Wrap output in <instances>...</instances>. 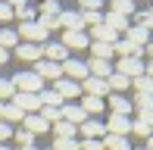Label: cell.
I'll return each instance as SVG.
<instances>
[{
	"instance_id": "d6986e66",
	"label": "cell",
	"mask_w": 153,
	"mask_h": 150,
	"mask_svg": "<svg viewBox=\"0 0 153 150\" xmlns=\"http://www.w3.org/2000/svg\"><path fill=\"white\" fill-rule=\"evenodd\" d=\"M128 44H137V47H147L150 44V31H144V28H137V25H128L125 28V35H122Z\"/></svg>"
},
{
	"instance_id": "8fae6325",
	"label": "cell",
	"mask_w": 153,
	"mask_h": 150,
	"mask_svg": "<svg viewBox=\"0 0 153 150\" xmlns=\"http://www.w3.org/2000/svg\"><path fill=\"white\" fill-rule=\"evenodd\" d=\"M34 75H38V78H53V81H59V78H62V66H59V63H50V59H38V63H34Z\"/></svg>"
},
{
	"instance_id": "ee69618b",
	"label": "cell",
	"mask_w": 153,
	"mask_h": 150,
	"mask_svg": "<svg viewBox=\"0 0 153 150\" xmlns=\"http://www.w3.org/2000/svg\"><path fill=\"white\" fill-rule=\"evenodd\" d=\"M13 16H16V10H13V6H6L3 0H0V22H10Z\"/></svg>"
},
{
	"instance_id": "f907efd6",
	"label": "cell",
	"mask_w": 153,
	"mask_h": 150,
	"mask_svg": "<svg viewBox=\"0 0 153 150\" xmlns=\"http://www.w3.org/2000/svg\"><path fill=\"white\" fill-rule=\"evenodd\" d=\"M144 53H150V63H153V41H150L147 47H144Z\"/></svg>"
},
{
	"instance_id": "ba28073f",
	"label": "cell",
	"mask_w": 153,
	"mask_h": 150,
	"mask_svg": "<svg viewBox=\"0 0 153 150\" xmlns=\"http://www.w3.org/2000/svg\"><path fill=\"white\" fill-rule=\"evenodd\" d=\"M81 91H85V97H100V100H106V97H109V88H106V81L91 78V75H88V78L81 81Z\"/></svg>"
},
{
	"instance_id": "816d5d0a",
	"label": "cell",
	"mask_w": 153,
	"mask_h": 150,
	"mask_svg": "<svg viewBox=\"0 0 153 150\" xmlns=\"http://www.w3.org/2000/svg\"><path fill=\"white\" fill-rule=\"evenodd\" d=\"M6 59H10V53H6V50H0V63H6Z\"/></svg>"
},
{
	"instance_id": "d4e9b609",
	"label": "cell",
	"mask_w": 153,
	"mask_h": 150,
	"mask_svg": "<svg viewBox=\"0 0 153 150\" xmlns=\"http://www.w3.org/2000/svg\"><path fill=\"white\" fill-rule=\"evenodd\" d=\"M103 25H109L113 31L125 35V28H128V19H125V16H116V13H106V16H103Z\"/></svg>"
},
{
	"instance_id": "7402d4cb",
	"label": "cell",
	"mask_w": 153,
	"mask_h": 150,
	"mask_svg": "<svg viewBox=\"0 0 153 150\" xmlns=\"http://www.w3.org/2000/svg\"><path fill=\"white\" fill-rule=\"evenodd\" d=\"M22 119H25V113L19 110L16 103H0V122L10 125V122H22Z\"/></svg>"
},
{
	"instance_id": "cb8c5ba5",
	"label": "cell",
	"mask_w": 153,
	"mask_h": 150,
	"mask_svg": "<svg viewBox=\"0 0 153 150\" xmlns=\"http://www.w3.org/2000/svg\"><path fill=\"white\" fill-rule=\"evenodd\" d=\"M128 85H131V78H125V75H119V72H113V75L106 78V88H109V94H122Z\"/></svg>"
},
{
	"instance_id": "11a10c76",
	"label": "cell",
	"mask_w": 153,
	"mask_h": 150,
	"mask_svg": "<svg viewBox=\"0 0 153 150\" xmlns=\"http://www.w3.org/2000/svg\"><path fill=\"white\" fill-rule=\"evenodd\" d=\"M0 150H10V147H6V144H0Z\"/></svg>"
},
{
	"instance_id": "9a60e30c",
	"label": "cell",
	"mask_w": 153,
	"mask_h": 150,
	"mask_svg": "<svg viewBox=\"0 0 153 150\" xmlns=\"http://www.w3.org/2000/svg\"><path fill=\"white\" fill-rule=\"evenodd\" d=\"M85 119H88V113L81 110L78 103H62V122H69V125H75V128H78Z\"/></svg>"
},
{
	"instance_id": "603a6c76",
	"label": "cell",
	"mask_w": 153,
	"mask_h": 150,
	"mask_svg": "<svg viewBox=\"0 0 153 150\" xmlns=\"http://www.w3.org/2000/svg\"><path fill=\"white\" fill-rule=\"evenodd\" d=\"M19 47V35H16V28H0V50H16Z\"/></svg>"
},
{
	"instance_id": "7bdbcfd3",
	"label": "cell",
	"mask_w": 153,
	"mask_h": 150,
	"mask_svg": "<svg viewBox=\"0 0 153 150\" xmlns=\"http://www.w3.org/2000/svg\"><path fill=\"white\" fill-rule=\"evenodd\" d=\"M103 0H81V13H100Z\"/></svg>"
},
{
	"instance_id": "9c48e42d",
	"label": "cell",
	"mask_w": 153,
	"mask_h": 150,
	"mask_svg": "<svg viewBox=\"0 0 153 150\" xmlns=\"http://www.w3.org/2000/svg\"><path fill=\"white\" fill-rule=\"evenodd\" d=\"M59 44L66 47V50H88V47H91V38H88L85 31H66Z\"/></svg>"
},
{
	"instance_id": "6da1fadb",
	"label": "cell",
	"mask_w": 153,
	"mask_h": 150,
	"mask_svg": "<svg viewBox=\"0 0 153 150\" xmlns=\"http://www.w3.org/2000/svg\"><path fill=\"white\" fill-rule=\"evenodd\" d=\"M16 35H19V41H22V44H38V47H44L47 38H50V31L41 28L38 22H19Z\"/></svg>"
},
{
	"instance_id": "6f0895ef",
	"label": "cell",
	"mask_w": 153,
	"mask_h": 150,
	"mask_svg": "<svg viewBox=\"0 0 153 150\" xmlns=\"http://www.w3.org/2000/svg\"><path fill=\"white\" fill-rule=\"evenodd\" d=\"M150 13H153V6H150Z\"/></svg>"
},
{
	"instance_id": "7a4b0ae2",
	"label": "cell",
	"mask_w": 153,
	"mask_h": 150,
	"mask_svg": "<svg viewBox=\"0 0 153 150\" xmlns=\"http://www.w3.org/2000/svg\"><path fill=\"white\" fill-rule=\"evenodd\" d=\"M13 88H16L19 94H41L44 91V78H38L34 72H19V75H13Z\"/></svg>"
},
{
	"instance_id": "4dcf8cb0",
	"label": "cell",
	"mask_w": 153,
	"mask_h": 150,
	"mask_svg": "<svg viewBox=\"0 0 153 150\" xmlns=\"http://www.w3.org/2000/svg\"><path fill=\"white\" fill-rule=\"evenodd\" d=\"M131 85H134L137 94H147V97H153V78H147V75H137V78H131Z\"/></svg>"
},
{
	"instance_id": "ab89813d",
	"label": "cell",
	"mask_w": 153,
	"mask_h": 150,
	"mask_svg": "<svg viewBox=\"0 0 153 150\" xmlns=\"http://www.w3.org/2000/svg\"><path fill=\"white\" fill-rule=\"evenodd\" d=\"M50 150H78V141H69V138H56Z\"/></svg>"
},
{
	"instance_id": "e0dca14e",
	"label": "cell",
	"mask_w": 153,
	"mask_h": 150,
	"mask_svg": "<svg viewBox=\"0 0 153 150\" xmlns=\"http://www.w3.org/2000/svg\"><path fill=\"white\" fill-rule=\"evenodd\" d=\"M88 38H91V41H100V44H116V41H119V31H113V28H109V25H94V28H91V35H88Z\"/></svg>"
},
{
	"instance_id": "ffe728a7",
	"label": "cell",
	"mask_w": 153,
	"mask_h": 150,
	"mask_svg": "<svg viewBox=\"0 0 153 150\" xmlns=\"http://www.w3.org/2000/svg\"><path fill=\"white\" fill-rule=\"evenodd\" d=\"M113 53H119V56L125 59V56H134V59H141V53H144V47H137V44H128L125 38H119L113 44Z\"/></svg>"
},
{
	"instance_id": "3957f363",
	"label": "cell",
	"mask_w": 153,
	"mask_h": 150,
	"mask_svg": "<svg viewBox=\"0 0 153 150\" xmlns=\"http://www.w3.org/2000/svg\"><path fill=\"white\" fill-rule=\"evenodd\" d=\"M62 78H72V81H85L88 78V66L81 63V59H75V56H69L66 63H62Z\"/></svg>"
},
{
	"instance_id": "7dc6e473",
	"label": "cell",
	"mask_w": 153,
	"mask_h": 150,
	"mask_svg": "<svg viewBox=\"0 0 153 150\" xmlns=\"http://www.w3.org/2000/svg\"><path fill=\"white\" fill-rule=\"evenodd\" d=\"M137 119H141L144 125H150V128H153V113H137Z\"/></svg>"
},
{
	"instance_id": "f1b7e54d",
	"label": "cell",
	"mask_w": 153,
	"mask_h": 150,
	"mask_svg": "<svg viewBox=\"0 0 153 150\" xmlns=\"http://www.w3.org/2000/svg\"><path fill=\"white\" fill-rule=\"evenodd\" d=\"M38 100H41V106H53V110H59V106L66 103V100H62L56 91H41V94H38Z\"/></svg>"
},
{
	"instance_id": "9f6ffc18",
	"label": "cell",
	"mask_w": 153,
	"mask_h": 150,
	"mask_svg": "<svg viewBox=\"0 0 153 150\" xmlns=\"http://www.w3.org/2000/svg\"><path fill=\"white\" fill-rule=\"evenodd\" d=\"M137 150H147V147H137Z\"/></svg>"
},
{
	"instance_id": "52a82bcc",
	"label": "cell",
	"mask_w": 153,
	"mask_h": 150,
	"mask_svg": "<svg viewBox=\"0 0 153 150\" xmlns=\"http://www.w3.org/2000/svg\"><path fill=\"white\" fill-rule=\"evenodd\" d=\"M78 131L85 134V141H100V138H106V125H103L100 119H85L78 125Z\"/></svg>"
},
{
	"instance_id": "277c9868",
	"label": "cell",
	"mask_w": 153,
	"mask_h": 150,
	"mask_svg": "<svg viewBox=\"0 0 153 150\" xmlns=\"http://www.w3.org/2000/svg\"><path fill=\"white\" fill-rule=\"evenodd\" d=\"M10 103H16L19 110H22L25 116H34V113H41V100H38V94H13V100Z\"/></svg>"
},
{
	"instance_id": "74e56055",
	"label": "cell",
	"mask_w": 153,
	"mask_h": 150,
	"mask_svg": "<svg viewBox=\"0 0 153 150\" xmlns=\"http://www.w3.org/2000/svg\"><path fill=\"white\" fill-rule=\"evenodd\" d=\"M41 13H44V16H59L62 6H59V0H44V3H41Z\"/></svg>"
},
{
	"instance_id": "db71d44e",
	"label": "cell",
	"mask_w": 153,
	"mask_h": 150,
	"mask_svg": "<svg viewBox=\"0 0 153 150\" xmlns=\"http://www.w3.org/2000/svg\"><path fill=\"white\" fill-rule=\"evenodd\" d=\"M19 150H38V147H19Z\"/></svg>"
},
{
	"instance_id": "5bb4252c",
	"label": "cell",
	"mask_w": 153,
	"mask_h": 150,
	"mask_svg": "<svg viewBox=\"0 0 153 150\" xmlns=\"http://www.w3.org/2000/svg\"><path fill=\"white\" fill-rule=\"evenodd\" d=\"M16 56L25 59V63H38V59H44V47H38V44H22V41H19Z\"/></svg>"
},
{
	"instance_id": "8992f818",
	"label": "cell",
	"mask_w": 153,
	"mask_h": 150,
	"mask_svg": "<svg viewBox=\"0 0 153 150\" xmlns=\"http://www.w3.org/2000/svg\"><path fill=\"white\" fill-rule=\"evenodd\" d=\"M128 131H131V116H109L106 119V134L128 138Z\"/></svg>"
},
{
	"instance_id": "d590c367",
	"label": "cell",
	"mask_w": 153,
	"mask_h": 150,
	"mask_svg": "<svg viewBox=\"0 0 153 150\" xmlns=\"http://www.w3.org/2000/svg\"><path fill=\"white\" fill-rule=\"evenodd\" d=\"M13 94H16V88H13V81L0 78V103H10V100H13Z\"/></svg>"
},
{
	"instance_id": "60d3db41",
	"label": "cell",
	"mask_w": 153,
	"mask_h": 150,
	"mask_svg": "<svg viewBox=\"0 0 153 150\" xmlns=\"http://www.w3.org/2000/svg\"><path fill=\"white\" fill-rule=\"evenodd\" d=\"M103 22V13H81V25H100Z\"/></svg>"
},
{
	"instance_id": "44dd1931",
	"label": "cell",
	"mask_w": 153,
	"mask_h": 150,
	"mask_svg": "<svg viewBox=\"0 0 153 150\" xmlns=\"http://www.w3.org/2000/svg\"><path fill=\"white\" fill-rule=\"evenodd\" d=\"M22 125H25V131H31V134H44L47 128H50V122H47L44 116H38V113H34V116H25V119H22Z\"/></svg>"
},
{
	"instance_id": "bcb514c9",
	"label": "cell",
	"mask_w": 153,
	"mask_h": 150,
	"mask_svg": "<svg viewBox=\"0 0 153 150\" xmlns=\"http://www.w3.org/2000/svg\"><path fill=\"white\" fill-rule=\"evenodd\" d=\"M10 138H13V128L6 125V122H0V144H6Z\"/></svg>"
},
{
	"instance_id": "f546056e",
	"label": "cell",
	"mask_w": 153,
	"mask_h": 150,
	"mask_svg": "<svg viewBox=\"0 0 153 150\" xmlns=\"http://www.w3.org/2000/svg\"><path fill=\"white\" fill-rule=\"evenodd\" d=\"M103 150H131V144H128V138L106 134V138H103Z\"/></svg>"
},
{
	"instance_id": "4316f807",
	"label": "cell",
	"mask_w": 153,
	"mask_h": 150,
	"mask_svg": "<svg viewBox=\"0 0 153 150\" xmlns=\"http://www.w3.org/2000/svg\"><path fill=\"white\" fill-rule=\"evenodd\" d=\"M109 13H116V16H125V19H128L131 13H134V0H113V3H109Z\"/></svg>"
},
{
	"instance_id": "83f0119b",
	"label": "cell",
	"mask_w": 153,
	"mask_h": 150,
	"mask_svg": "<svg viewBox=\"0 0 153 150\" xmlns=\"http://www.w3.org/2000/svg\"><path fill=\"white\" fill-rule=\"evenodd\" d=\"M88 50L94 53V59H106V63H109V56H113V44H100V41H91Z\"/></svg>"
},
{
	"instance_id": "f6af8a7d",
	"label": "cell",
	"mask_w": 153,
	"mask_h": 150,
	"mask_svg": "<svg viewBox=\"0 0 153 150\" xmlns=\"http://www.w3.org/2000/svg\"><path fill=\"white\" fill-rule=\"evenodd\" d=\"M78 150H103V141H78Z\"/></svg>"
},
{
	"instance_id": "7c38bea8",
	"label": "cell",
	"mask_w": 153,
	"mask_h": 150,
	"mask_svg": "<svg viewBox=\"0 0 153 150\" xmlns=\"http://www.w3.org/2000/svg\"><path fill=\"white\" fill-rule=\"evenodd\" d=\"M53 91H56L62 100H72V97H78V94H81V85H78V81H72V78H59V81H53Z\"/></svg>"
},
{
	"instance_id": "ac0fdd59",
	"label": "cell",
	"mask_w": 153,
	"mask_h": 150,
	"mask_svg": "<svg viewBox=\"0 0 153 150\" xmlns=\"http://www.w3.org/2000/svg\"><path fill=\"white\" fill-rule=\"evenodd\" d=\"M106 103H109V110H113V116H128L131 113V100L125 97V94H109Z\"/></svg>"
},
{
	"instance_id": "836d02e7",
	"label": "cell",
	"mask_w": 153,
	"mask_h": 150,
	"mask_svg": "<svg viewBox=\"0 0 153 150\" xmlns=\"http://www.w3.org/2000/svg\"><path fill=\"white\" fill-rule=\"evenodd\" d=\"M38 116H44L50 125H56V122H62V106H59V110H53V106H41Z\"/></svg>"
},
{
	"instance_id": "1f68e13d",
	"label": "cell",
	"mask_w": 153,
	"mask_h": 150,
	"mask_svg": "<svg viewBox=\"0 0 153 150\" xmlns=\"http://www.w3.org/2000/svg\"><path fill=\"white\" fill-rule=\"evenodd\" d=\"M53 131H56V138H69V141H75L78 128H75V125H69V122H56V125H53Z\"/></svg>"
},
{
	"instance_id": "f5cc1de1",
	"label": "cell",
	"mask_w": 153,
	"mask_h": 150,
	"mask_svg": "<svg viewBox=\"0 0 153 150\" xmlns=\"http://www.w3.org/2000/svg\"><path fill=\"white\" fill-rule=\"evenodd\" d=\"M147 150H153V134H150V138H147Z\"/></svg>"
},
{
	"instance_id": "e575fe53",
	"label": "cell",
	"mask_w": 153,
	"mask_h": 150,
	"mask_svg": "<svg viewBox=\"0 0 153 150\" xmlns=\"http://www.w3.org/2000/svg\"><path fill=\"white\" fill-rule=\"evenodd\" d=\"M134 25H137V28H144V31H150V28H153V13H150V10L137 13V16H134Z\"/></svg>"
},
{
	"instance_id": "f35d334b",
	"label": "cell",
	"mask_w": 153,
	"mask_h": 150,
	"mask_svg": "<svg viewBox=\"0 0 153 150\" xmlns=\"http://www.w3.org/2000/svg\"><path fill=\"white\" fill-rule=\"evenodd\" d=\"M131 134H137V138H150L153 128H150V125H144L141 119H134V122H131Z\"/></svg>"
},
{
	"instance_id": "5b68a950",
	"label": "cell",
	"mask_w": 153,
	"mask_h": 150,
	"mask_svg": "<svg viewBox=\"0 0 153 150\" xmlns=\"http://www.w3.org/2000/svg\"><path fill=\"white\" fill-rule=\"evenodd\" d=\"M113 72L125 75V78H137V75H144V63L134 59V56H125V59H119V63L113 66Z\"/></svg>"
},
{
	"instance_id": "484cf974",
	"label": "cell",
	"mask_w": 153,
	"mask_h": 150,
	"mask_svg": "<svg viewBox=\"0 0 153 150\" xmlns=\"http://www.w3.org/2000/svg\"><path fill=\"white\" fill-rule=\"evenodd\" d=\"M103 103H106V100H100V97H85L81 100V110L88 113V119H91V116H97V113H103Z\"/></svg>"
},
{
	"instance_id": "d6a6232c",
	"label": "cell",
	"mask_w": 153,
	"mask_h": 150,
	"mask_svg": "<svg viewBox=\"0 0 153 150\" xmlns=\"http://www.w3.org/2000/svg\"><path fill=\"white\" fill-rule=\"evenodd\" d=\"M131 106H137V113H153V97H147V94H134Z\"/></svg>"
},
{
	"instance_id": "b9f144b4",
	"label": "cell",
	"mask_w": 153,
	"mask_h": 150,
	"mask_svg": "<svg viewBox=\"0 0 153 150\" xmlns=\"http://www.w3.org/2000/svg\"><path fill=\"white\" fill-rule=\"evenodd\" d=\"M16 19H19V22H34V10H31L28 3L19 6V10H16Z\"/></svg>"
},
{
	"instance_id": "4fadbf2b",
	"label": "cell",
	"mask_w": 153,
	"mask_h": 150,
	"mask_svg": "<svg viewBox=\"0 0 153 150\" xmlns=\"http://www.w3.org/2000/svg\"><path fill=\"white\" fill-rule=\"evenodd\" d=\"M44 59H50V63H59V66H62V63L69 59V50L59 44V41H47V44H44Z\"/></svg>"
},
{
	"instance_id": "8d00e7d4",
	"label": "cell",
	"mask_w": 153,
	"mask_h": 150,
	"mask_svg": "<svg viewBox=\"0 0 153 150\" xmlns=\"http://www.w3.org/2000/svg\"><path fill=\"white\" fill-rule=\"evenodd\" d=\"M13 138L19 141V147H34V134H31V131H25V128L13 131Z\"/></svg>"
},
{
	"instance_id": "c3c4849f",
	"label": "cell",
	"mask_w": 153,
	"mask_h": 150,
	"mask_svg": "<svg viewBox=\"0 0 153 150\" xmlns=\"http://www.w3.org/2000/svg\"><path fill=\"white\" fill-rule=\"evenodd\" d=\"M3 3H6V6H13V10H19V6H25L28 0H3Z\"/></svg>"
},
{
	"instance_id": "2e32d148",
	"label": "cell",
	"mask_w": 153,
	"mask_h": 150,
	"mask_svg": "<svg viewBox=\"0 0 153 150\" xmlns=\"http://www.w3.org/2000/svg\"><path fill=\"white\" fill-rule=\"evenodd\" d=\"M85 66H88V75H91V78L106 81L109 75H113V63H106V59H91V63H85Z\"/></svg>"
},
{
	"instance_id": "30bf717a",
	"label": "cell",
	"mask_w": 153,
	"mask_h": 150,
	"mask_svg": "<svg viewBox=\"0 0 153 150\" xmlns=\"http://www.w3.org/2000/svg\"><path fill=\"white\" fill-rule=\"evenodd\" d=\"M56 28H66V31H81L85 25H81V13L75 10H62L56 16Z\"/></svg>"
},
{
	"instance_id": "681fc988",
	"label": "cell",
	"mask_w": 153,
	"mask_h": 150,
	"mask_svg": "<svg viewBox=\"0 0 153 150\" xmlns=\"http://www.w3.org/2000/svg\"><path fill=\"white\" fill-rule=\"evenodd\" d=\"M144 75H147V78H153V63H147V66H144Z\"/></svg>"
}]
</instances>
